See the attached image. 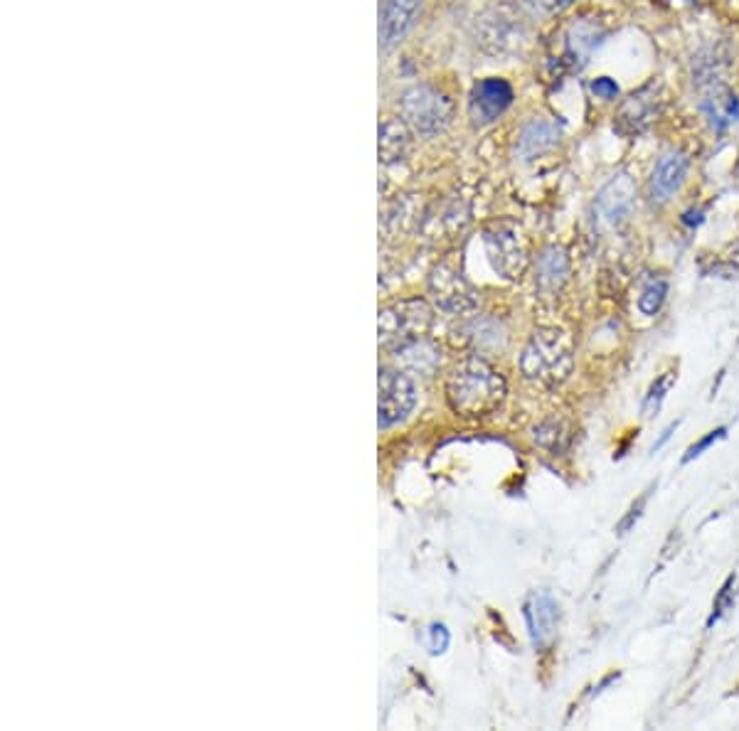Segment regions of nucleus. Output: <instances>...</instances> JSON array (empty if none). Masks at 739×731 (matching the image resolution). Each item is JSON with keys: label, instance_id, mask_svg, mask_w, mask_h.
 Returning a JSON list of instances; mask_svg holds the SVG:
<instances>
[{"label": "nucleus", "instance_id": "393cba45", "mask_svg": "<svg viewBox=\"0 0 739 731\" xmlns=\"http://www.w3.org/2000/svg\"><path fill=\"white\" fill-rule=\"evenodd\" d=\"M449 631H446V626L442 623H434L429 628V640H427V646H429V652L432 656H442V652L449 648Z\"/></svg>", "mask_w": 739, "mask_h": 731}, {"label": "nucleus", "instance_id": "423d86ee", "mask_svg": "<svg viewBox=\"0 0 739 731\" xmlns=\"http://www.w3.org/2000/svg\"><path fill=\"white\" fill-rule=\"evenodd\" d=\"M402 109L419 133H436L452 121V101L429 87H417L407 92Z\"/></svg>", "mask_w": 739, "mask_h": 731}, {"label": "nucleus", "instance_id": "aec40b11", "mask_svg": "<svg viewBox=\"0 0 739 731\" xmlns=\"http://www.w3.org/2000/svg\"><path fill=\"white\" fill-rule=\"evenodd\" d=\"M666 296H668V281L664 276H651L644 284L641 296H638V311L648 318L656 316V313L664 308Z\"/></svg>", "mask_w": 739, "mask_h": 731}, {"label": "nucleus", "instance_id": "f257e3e1", "mask_svg": "<svg viewBox=\"0 0 739 731\" xmlns=\"http://www.w3.org/2000/svg\"><path fill=\"white\" fill-rule=\"evenodd\" d=\"M446 402L464 419H486L506 402L508 385L480 355H468L446 377Z\"/></svg>", "mask_w": 739, "mask_h": 731}, {"label": "nucleus", "instance_id": "1a4fd4ad", "mask_svg": "<svg viewBox=\"0 0 739 731\" xmlns=\"http://www.w3.org/2000/svg\"><path fill=\"white\" fill-rule=\"evenodd\" d=\"M523 611L533 646L535 648L550 646L559 626V603L555 601V596L547 591H535L528 596Z\"/></svg>", "mask_w": 739, "mask_h": 731}, {"label": "nucleus", "instance_id": "dca6fc26", "mask_svg": "<svg viewBox=\"0 0 739 731\" xmlns=\"http://www.w3.org/2000/svg\"><path fill=\"white\" fill-rule=\"evenodd\" d=\"M656 111H658L656 97L648 94V89H646V92H638V94L629 97V101L621 106L619 116H616V123H619V129L626 133H634V131L638 133L656 119Z\"/></svg>", "mask_w": 739, "mask_h": 731}, {"label": "nucleus", "instance_id": "a211bd4d", "mask_svg": "<svg viewBox=\"0 0 739 731\" xmlns=\"http://www.w3.org/2000/svg\"><path fill=\"white\" fill-rule=\"evenodd\" d=\"M466 335H468V343H472L478 353L500 351L503 343H506V335H503L500 323L490 321V318H476L468 323Z\"/></svg>", "mask_w": 739, "mask_h": 731}, {"label": "nucleus", "instance_id": "cd10ccee", "mask_svg": "<svg viewBox=\"0 0 739 731\" xmlns=\"http://www.w3.org/2000/svg\"><path fill=\"white\" fill-rule=\"evenodd\" d=\"M678 426H680V419H676V422H670L668 426H666V429H664V434H660V438H658V441L651 446V454H656V451H660V448H664L668 441H670V436H674L676 434V429H678Z\"/></svg>", "mask_w": 739, "mask_h": 731}, {"label": "nucleus", "instance_id": "4468645a", "mask_svg": "<svg viewBox=\"0 0 739 731\" xmlns=\"http://www.w3.org/2000/svg\"><path fill=\"white\" fill-rule=\"evenodd\" d=\"M535 272H537V276H535L537 288H540L543 294H547V296L559 294V291H563L567 286V281H569V256H567V252L557 244L547 246V250H543L540 256H537Z\"/></svg>", "mask_w": 739, "mask_h": 731}, {"label": "nucleus", "instance_id": "7ed1b4c3", "mask_svg": "<svg viewBox=\"0 0 739 731\" xmlns=\"http://www.w3.org/2000/svg\"><path fill=\"white\" fill-rule=\"evenodd\" d=\"M434 323V313L422 298H407L379 311V345L385 351H395V347L405 345L409 341L427 335Z\"/></svg>", "mask_w": 739, "mask_h": 731}, {"label": "nucleus", "instance_id": "412c9836", "mask_svg": "<svg viewBox=\"0 0 739 731\" xmlns=\"http://www.w3.org/2000/svg\"><path fill=\"white\" fill-rule=\"evenodd\" d=\"M735 587H737V579L730 577L725 583L722 589L715 596V603H712V613L708 618V628H712L718 621H722V616L732 609L735 606Z\"/></svg>", "mask_w": 739, "mask_h": 731}, {"label": "nucleus", "instance_id": "20e7f679", "mask_svg": "<svg viewBox=\"0 0 739 731\" xmlns=\"http://www.w3.org/2000/svg\"><path fill=\"white\" fill-rule=\"evenodd\" d=\"M429 296L436 303V308L452 313V316H464V313L478 306L476 291L468 284L462 268H458L456 258H444L434 268L429 276Z\"/></svg>", "mask_w": 739, "mask_h": 731}, {"label": "nucleus", "instance_id": "0eeeda50", "mask_svg": "<svg viewBox=\"0 0 739 731\" xmlns=\"http://www.w3.org/2000/svg\"><path fill=\"white\" fill-rule=\"evenodd\" d=\"M484 242H486L490 266L496 268V274H500L508 281H518L525 274V266H528V254H525V246L518 234H515V230L496 224V227H490L486 232Z\"/></svg>", "mask_w": 739, "mask_h": 731}, {"label": "nucleus", "instance_id": "2eb2a0df", "mask_svg": "<svg viewBox=\"0 0 739 731\" xmlns=\"http://www.w3.org/2000/svg\"><path fill=\"white\" fill-rule=\"evenodd\" d=\"M702 111L715 131H727L739 119V99L727 84L712 82L702 99Z\"/></svg>", "mask_w": 739, "mask_h": 731}, {"label": "nucleus", "instance_id": "a878e982", "mask_svg": "<svg viewBox=\"0 0 739 731\" xmlns=\"http://www.w3.org/2000/svg\"><path fill=\"white\" fill-rule=\"evenodd\" d=\"M591 92H595L597 99L611 101V99L619 97V84H616L611 77H597V80L591 82Z\"/></svg>", "mask_w": 739, "mask_h": 731}, {"label": "nucleus", "instance_id": "b1692460", "mask_svg": "<svg viewBox=\"0 0 739 731\" xmlns=\"http://www.w3.org/2000/svg\"><path fill=\"white\" fill-rule=\"evenodd\" d=\"M725 436H727V429H725V426H718V429H712L708 436H702L700 441H696V444H692V446L688 448L686 456H682V464H692V460L700 458L705 451H708V448H710L712 444L722 441Z\"/></svg>", "mask_w": 739, "mask_h": 731}, {"label": "nucleus", "instance_id": "9b49d317", "mask_svg": "<svg viewBox=\"0 0 739 731\" xmlns=\"http://www.w3.org/2000/svg\"><path fill=\"white\" fill-rule=\"evenodd\" d=\"M513 104V87L506 80L490 77L478 82L472 92V116L476 123L496 121Z\"/></svg>", "mask_w": 739, "mask_h": 731}, {"label": "nucleus", "instance_id": "ddd939ff", "mask_svg": "<svg viewBox=\"0 0 739 731\" xmlns=\"http://www.w3.org/2000/svg\"><path fill=\"white\" fill-rule=\"evenodd\" d=\"M392 357H395V363L402 369H407V373L419 375V377H432L442 365L439 345L429 341L427 335L395 347V351H392Z\"/></svg>", "mask_w": 739, "mask_h": 731}, {"label": "nucleus", "instance_id": "f3484780", "mask_svg": "<svg viewBox=\"0 0 739 731\" xmlns=\"http://www.w3.org/2000/svg\"><path fill=\"white\" fill-rule=\"evenodd\" d=\"M599 42H601V32L597 30L595 22H589V20L575 22V26L569 28V32H567V58H569V62L581 67L589 60V54L595 52V48H599Z\"/></svg>", "mask_w": 739, "mask_h": 731}, {"label": "nucleus", "instance_id": "5701e85b", "mask_svg": "<svg viewBox=\"0 0 739 731\" xmlns=\"http://www.w3.org/2000/svg\"><path fill=\"white\" fill-rule=\"evenodd\" d=\"M651 493H654V486L648 488V490L641 495V498H638V500L631 505V510L624 515V520L619 522V527H616V535H629V532L634 530L636 522L641 520V515H644V510H646L648 498H651Z\"/></svg>", "mask_w": 739, "mask_h": 731}, {"label": "nucleus", "instance_id": "39448f33", "mask_svg": "<svg viewBox=\"0 0 739 731\" xmlns=\"http://www.w3.org/2000/svg\"><path fill=\"white\" fill-rule=\"evenodd\" d=\"M417 404V389L414 382L402 369H379V399H377V424L389 429L405 422Z\"/></svg>", "mask_w": 739, "mask_h": 731}, {"label": "nucleus", "instance_id": "f8f14e48", "mask_svg": "<svg viewBox=\"0 0 739 731\" xmlns=\"http://www.w3.org/2000/svg\"><path fill=\"white\" fill-rule=\"evenodd\" d=\"M686 175H688V159L680 151H668L660 155V161L654 167L651 185H648L656 205H666V202L682 187V183H686Z\"/></svg>", "mask_w": 739, "mask_h": 731}, {"label": "nucleus", "instance_id": "f03ea898", "mask_svg": "<svg viewBox=\"0 0 739 731\" xmlns=\"http://www.w3.org/2000/svg\"><path fill=\"white\" fill-rule=\"evenodd\" d=\"M575 369V347L559 328H537L520 353L523 377L540 387H559Z\"/></svg>", "mask_w": 739, "mask_h": 731}, {"label": "nucleus", "instance_id": "6e6552de", "mask_svg": "<svg viewBox=\"0 0 739 731\" xmlns=\"http://www.w3.org/2000/svg\"><path fill=\"white\" fill-rule=\"evenodd\" d=\"M636 205V185L629 175H614L607 185L601 187L595 202V220L604 227H619L631 217Z\"/></svg>", "mask_w": 739, "mask_h": 731}, {"label": "nucleus", "instance_id": "bb28decb", "mask_svg": "<svg viewBox=\"0 0 739 731\" xmlns=\"http://www.w3.org/2000/svg\"><path fill=\"white\" fill-rule=\"evenodd\" d=\"M533 3L545 10V13H563L569 6H575L577 0H533Z\"/></svg>", "mask_w": 739, "mask_h": 731}, {"label": "nucleus", "instance_id": "6ab92c4d", "mask_svg": "<svg viewBox=\"0 0 739 731\" xmlns=\"http://www.w3.org/2000/svg\"><path fill=\"white\" fill-rule=\"evenodd\" d=\"M555 141H557L555 126H550V123H533V126H528L523 133L520 151L528 155V159H533V155L553 149Z\"/></svg>", "mask_w": 739, "mask_h": 731}, {"label": "nucleus", "instance_id": "9d476101", "mask_svg": "<svg viewBox=\"0 0 739 731\" xmlns=\"http://www.w3.org/2000/svg\"><path fill=\"white\" fill-rule=\"evenodd\" d=\"M422 10V0H383L379 6V40L392 48L407 38Z\"/></svg>", "mask_w": 739, "mask_h": 731}, {"label": "nucleus", "instance_id": "c85d7f7f", "mask_svg": "<svg viewBox=\"0 0 739 731\" xmlns=\"http://www.w3.org/2000/svg\"><path fill=\"white\" fill-rule=\"evenodd\" d=\"M682 222L690 224V227H692V224H700V222H702V210H690V212H686V215H682Z\"/></svg>", "mask_w": 739, "mask_h": 731}, {"label": "nucleus", "instance_id": "4be33fe9", "mask_svg": "<svg viewBox=\"0 0 739 731\" xmlns=\"http://www.w3.org/2000/svg\"><path fill=\"white\" fill-rule=\"evenodd\" d=\"M670 379H674V377L666 373L654 382L651 389H648L646 399H644V416H654L660 409V404H664L668 389H670Z\"/></svg>", "mask_w": 739, "mask_h": 731}]
</instances>
